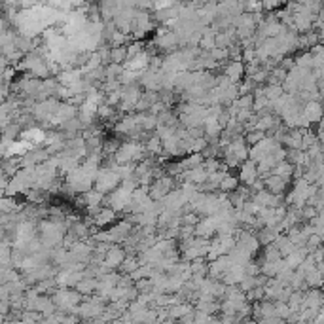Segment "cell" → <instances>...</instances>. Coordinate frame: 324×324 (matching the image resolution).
Listing matches in <instances>:
<instances>
[{
    "mask_svg": "<svg viewBox=\"0 0 324 324\" xmlns=\"http://www.w3.org/2000/svg\"><path fill=\"white\" fill-rule=\"evenodd\" d=\"M105 311H107L105 303H103L101 298H97V300H89V302L82 303L80 309H78V315L84 317V319H95V317H103Z\"/></svg>",
    "mask_w": 324,
    "mask_h": 324,
    "instance_id": "obj_3",
    "label": "cell"
},
{
    "mask_svg": "<svg viewBox=\"0 0 324 324\" xmlns=\"http://www.w3.org/2000/svg\"><path fill=\"white\" fill-rule=\"evenodd\" d=\"M292 173H294V165L288 162H281L275 165V169H273V174L275 176H281V178H284L286 182H288V178L292 176Z\"/></svg>",
    "mask_w": 324,
    "mask_h": 324,
    "instance_id": "obj_10",
    "label": "cell"
},
{
    "mask_svg": "<svg viewBox=\"0 0 324 324\" xmlns=\"http://www.w3.org/2000/svg\"><path fill=\"white\" fill-rule=\"evenodd\" d=\"M243 74H245V65H243V61H231V63H227L226 65L224 76H226L231 84H237Z\"/></svg>",
    "mask_w": 324,
    "mask_h": 324,
    "instance_id": "obj_6",
    "label": "cell"
},
{
    "mask_svg": "<svg viewBox=\"0 0 324 324\" xmlns=\"http://www.w3.org/2000/svg\"><path fill=\"white\" fill-rule=\"evenodd\" d=\"M114 218H116V211H112V209H101V211H95V216H93V222L97 224V226H107L110 222H114Z\"/></svg>",
    "mask_w": 324,
    "mask_h": 324,
    "instance_id": "obj_9",
    "label": "cell"
},
{
    "mask_svg": "<svg viewBox=\"0 0 324 324\" xmlns=\"http://www.w3.org/2000/svg\"><path fill=\"white\" fill-rule=\"evenodd\" d=\"M121 270L125 271V273H133V271L139 270V262L133 258V256H127V258H125V262L121 264Z\"/></svg>",
    "mask_w": 324,
    "mask_h": 324,
    "instance_id": "obj_14",
    "label": "cell"
},
{
    "mask_svg": "<svg viewBox=\"0 0 324 324\" xmlns=\"http://www.w3.org/2000/svg\"><path fill=\"white\" fill-rule=\"evenodd\" d=\"M125 250L121 249V247H110L107 252V256H105V266H107L108 270H114V268H121V264L125 262Z\"/></svg>",
    "mask_w": 324,
    "mask_h": 324,
    "instance_id": "obj_4",
    "label": "cell"
},
{
    "mask_svg": "<svg viewBox=\"0 0 324 324\" xmlns=\"http://www.w3.org/2000/svg\"><path fill=\"white\" fill-rule=\"evenodd\" d=\"M264 184H266V190L271 192L273 195H279V194H282V192L286 190V180L281 178V176H275V174L268 176Z\"/></svg>",
    "mask_w": 324,
    "mask_h": 324,
    "instance_id": "obj_7",
    "label": "cell"
},
{
    "mask_svg": "<svg viewBox=\"0 0 324 324\" xmlns=\"http://www.w3.org/2000/svg\"><path fill=\"white\" fill-rule=\"evenodd\" d=\"M110 65H121V61L127 59V46H121V48H110Z\"/></svg>",
    "mask_w": 324,
    "mask_h": 324,
    "instance_id": "obj_11",
    "label": "cell"
},
{
    "mask_svg": "<svg viewBox=\"0 0 324 324\" xmlns=\"http://www.w3.org/2000/svg\"><path fill=\"white\" fill-rule=\"evenodd\" d=\"M80 302H82V294L76 290L72 292L63 288V290H57L54 294V303L66 313H78V309L82 305Z\"/></svg>",
    "mask_w": 324,
    "mask_h": 324,
    "instance_id": "obj_1",
    "label": "cell"
},
{
    "mask_svg": "<svg viewBox=\"0 0 324 324\" xmlns=\"http://www.w3.org/2000/svg\"><path fill=\"white\" fill-rule=\"evenodd\" d=\"M121 182V178H119V174L116 169H101V173H99L97 180H95V190L101 192V194H107V192H114V190H118L119 186L118 184Z\"/></svg>",
    "mask_w": 324,
    "mask_h": 324,
    "instance_id": "obj_2",
    "label": "cell"
},
{
    "mask_svg": "<svg viewBox=\"0 0 324 324\" xmlns=\"http://www.w3.org/2000/svg\"><path fill=\"white\" fill-rule=\"evenodd\" d=\"M323 116V105L321 103H307V107L303 108V118L307 119V123H313V121H319Z\"/></svg>",
    "mask_w": 324,
    "mask_h": 324,
    "instance_id": "obj_8",
    "label": "cell"
},
{
    "mask_svg": "<svg viewBox=\"0 0 324 324\" xmlns=\"http://www.w3.org/2000/svg\"><path fill=\"white\" fill-rule=\"evenodd\" d=\"M239 174H241V180H243V184H247V186H252V184L258 180V167H256V163L252 162H247L241 165V171H239Z\"/></svg>",
    "mask_w": 324,
    "mask_h": 324,
    "instance_id": "obj_5",
    "label": "cell"
},
{
    "mask_svg": "<svg viewBox=\"0 0 324 324\" xmlns=\"http://www.w3.org/2000/svg\"><path fill=\"white\" fill-rule=\"evenodd\" d=\"M97 284L99 281H91L89 277H86L84 281H80L76 284V292L80 294H91V292H97Z\"/></svg>",
    "mask_w": 324,
    "mask_h": 324,
    "instance_id": "obj_12",
    "label": "cell"
},
{
    "mask_svg": "<svg viewBox=\"0 0 324 324\" xmlns=\"http://www.w3.org/2000/svg\"><path fill=\"white\" fill-rule=\"evenodd\" d=\"M237 188H239L237 178L231 176V174H226L224 180H222V184H220V190H222V192H235Z\"/></svg>",
    "mask_w": 324,
    "mask_h": 324,
    "instance_id": "obj_13",
    "label": "cell"
}]
</instances>
